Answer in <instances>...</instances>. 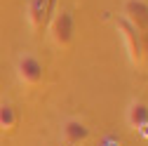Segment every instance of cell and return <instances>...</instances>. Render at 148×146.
<instances>
[{"label":"cell","instance_id":"6da1fadb","mask_svg":"<svg viewBox=\"0 0 148 146\" xmlns=\"http://www.w3.org/2000/svg\"><path fill=\"white\" fill-rule=\"evenodd\" d=\"M49 38L59 50H68L75 38V19L68 7H61L49 21Z\"/></svg>","mask_w":148,"mask_h":146},{"label":"cell","instance_id":"7a4b0ae2","mask_svg":"<svg viewBox=\"0 0 148 146\" xmlns=\"http://www.w3.org/2000/svg\"><path fill=\"white\" fill-rule=\"evenodd\" d=\"M16 78L24 87H38L45 83V66L42 61L31 52H24L16 57Z\"/></svg>","mask_w":148,"mask_h":146},{"label":"cell","instance_id":"3957f363","mask_svg":"<svg viewBox=\"0 0 148 146\" xmlns=\"http://www.w3.org/2000/svg\"><path fill=\"white\" fill-rule=\"evenodd\" d=\"M115 31H118V35L122 38L125 52H127V57H129V64H132V66H141L143 59H146V54H143V43H141V33H139L134 26H129L122 17L115 21Z\"/></svg>","mask_w":148,"mask_h":146},{"label":"cell","instance_id":"277c9868","mask_svg":"<svg viewBox=\"0 0 148 146\" xmlns=\"http://www.w3.org/2000/svg\"><path fill=\"white\" fill-rule=\"evenodd\" d=\"M92 137L89 125L80 118H64L61 120V141L66 146H82L87 144V139Z\"/></svg>","mask_w":148,"mask_h":146},{"label":"cell","instance_id":"5b68a950","mask_svg":"<svg viewBox=\"0 0 148 146\" xmlns=\"http://www.w3.org/2000/svg\"><path fill=\"white\" fill-rule=\"evenodd\" d=\"M122 19L139 33H148V3L146 0H122Z\"/></svg>","mask_w":148,"mask_h":146},{"label":"cell","instance_id":"8992f818","mask_svg":"<svg viewBox=\"0 0 148 146\" xmlns=\"http://www.w3.org/2000/svg\"><path fill=\"white\" fill-rule=\"evenodd\" d=\"M125 120L129 130L139 132L141 127L148 125V104L143 99H132L127 104V111H125Z\"/></svg>","mask_w":148,"mask_h":146},{"label":"cell","instance_id":"52a82bcc","mask_svg":"<svg viewBox=\"0 0 148 146\" xmlns=\"http://www.w3.org/2000/svg\"><path fill=\"white\" fill-rule=\"evenodd\" d=\"M49 10H52V0H28L26 5V19L31 24L33 31H40L49 17Z\"/></svg>","mask_w":148,"mask_h":146},{"label":"cell","instance_id":"ba28073f","mask_svg":"<svg viewBox=\"0 0 148 146\" xmlns=\"http://www.w3.org/2000/svg\"><path fill=\"white\" fill-rule=\"evenodd\" d=\"M19 125V113L12 101H0V132H14Z\"/></svg>","mask_w":148,"mask_h":146}]
</instances>
